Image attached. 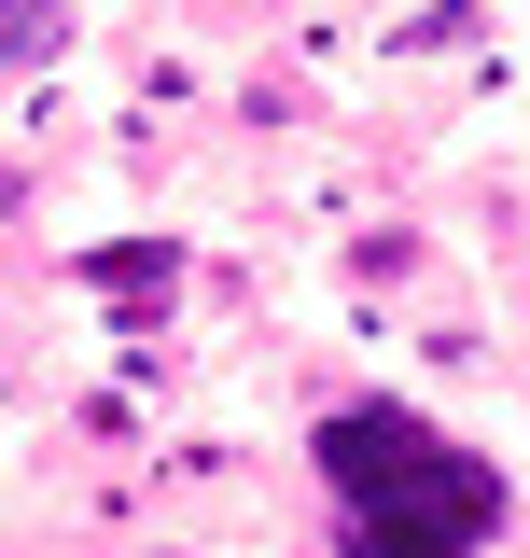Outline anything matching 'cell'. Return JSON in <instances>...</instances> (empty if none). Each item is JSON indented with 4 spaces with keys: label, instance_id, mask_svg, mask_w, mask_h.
I'll list each match as a JSON object with an SVG mask.
<instances>
[{
    "label": "cell",
    "instance_id": "cell-1",
    "mask_svg": "<svg viewBox=\"0 0 530 558\" xmlns=\"http://www.w3.org/2000/svg\"><path fill=\"white\" fill-rule=\"evenodd\" d=\"M308 461L335 488V558H489L503 531V475L392 391H349Z\"/></svg>",
    "mask_w": 530,
    "mask_h": 558
}]
</instances>
